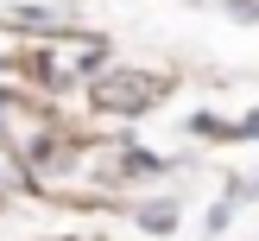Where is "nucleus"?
I'll return each instance as SVG.
<instances>
[{"label": "nucleus", "instance_id": "obj_6", "mask_svg": "<svg viewBox=\"0 0 259 241\" xmlns=\"http://www.w3.org/2000/svg\"><path fill=\"white\" fill-rule=\"evenodd\" d=\"M228 13H234L240 25H253V19H259V0H228Z\"/></svg>", "mask_w": 259, "mask_h": 241}, {"label": "nucleus", "instance_id": "obj_7", "mask_svg": "<svg viewBox=\"0 0 259 241\" xmlns=\"http://www.w3.org/2000/svg\"><path fill=\"white\" fill-rule=\"evenodd\" d=\"M234 133H240V140H259V114H247V121H240Z\"/></svg>", "mask_w": 259, "mask_h": 241}, {"label": "nucleus", "instance_id": "obj_5", "mask_svg": "<svg viewBox=\"0 0 259 241\" xmlns=\"http://www.w3.org/2000/svg\"><path fill=\"white\" fill-rule=\"evenodd\" d=\"M234 197H240V184H228V197H222V203L209 210V235H222V228L234 222Z\"/></svg>", "mask_w": 259, "mask_h": 241}, {"label": "nucleus", "instance_id": "obj_3", "mask_svg": "<svg viewBox=\"0 0 259 241\" xmlns=\"http://www.w3.org/2000/svg\"><path fill=\"white\" fill-rule=\"evenodd\" d=\"M114 171H126V178H152V171H164V159H152V152H139V146H126L120 159H114Z\"/></svg>", "mask_w": 259, "mask_h": 241}, {"label": "nucleus", "instance_id": "obj_1", "mask_svg": "<svg viewBox=\"0 0 259 241\" xmlns=\"http://www.w3.org/2000/svg\"><path fill=\"white\" fill-rule=\"evenodd\" d=\"M158 95H164V83L146 70H101L89 101H95V114H146V108H158Z\"/></svg>", "mask_w": 259, "mask_h": 241}, {"label": "nucleus", "instance_id": "obj_4", "mask_svg": "<svg viewBox=\"0 0 259 241\" xmlns=\"http://www.w3.org/2000/svg\"><path fill=\"white\" fill-rule=\"evenodd\" d=\"M108 57H114V51H108V45L95 38V45H89L82 57H76V76H101V70H108Z\"/></svg>", "mask_w": 259, "mask_h": 241}, {"label": "nucleus", "instance_id": "obj_2", "mask_svg": "<svg viewBox=\"0 0 259 241\" xmlns=\"http://www.w3.org/2000/svg\"><path fill=\"white\" fill-rule=\"evenodd\" d=\"M177 222H184V203H177V197H164V203H139V228H146V235H171Z\"/></svg>", "mask_w": 259, "mask_h": 241}]
</instances>
